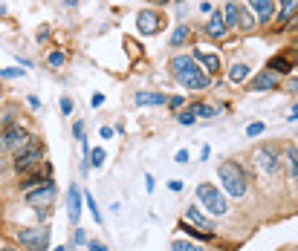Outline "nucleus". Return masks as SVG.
<instances>
[{"instance_id": "nucleus-40", "label": "nucleus", "mask_w": 298, "mask_h": 251, "mask_svg": "<svg viewBox=\"0 0 298 251\" xmlns=\"http://www.w3.org/2000/svg\"><path fill=\"white\" fill-rule=\"evenodd\" d=\"M46 35H49V29H46V26H44V29H38V41L44 43V41H46Z\"/></svg>"}, {"instance_id": "nucleus-12", "label": "nucleus", "mask_w": 298, "mask_h": 251, "mask_svg": "<svg viewBox=\"0 0 298 251\" xmlns=\"http://www.w3.org/2000/svg\"><path fill=\"white\" fill-rule=\"evenodd\" d=\"M226 18H223V12H211V18H208V23H206V35L208 38H223L226 35Z\"/></svg>"}, {"instance_id": "nucleus-22", "label": "nucleus", "mask_w": 298, "mask_h": 251, "mask_svg": "<svg viewBox=\"0 0 298 251\" xmlns=\"http://www.w3.org/2000/svg\"><path fill=\"white\" fill-rule=\"evenodd\" d=\"M191 110H194V116H203V119H211L217 110L211 107V104H206V101H197V104H191Z\"/></svg>"}, {"instance_id": "nucleus-17", "label": "nucleus", "mask_w": 298, "mask_h": 251, "mask_svg": "<svg viewBox=\"0 0 298 251\" xmlns=\"http://www.w3.org/2000/svg\"><path fill=\"white\" fill-rule=\"evenodd\" d=\"M287 165H290V182H298V150L287 145Z\"/></svg>"}, {"instance_id": "nucleus-10", "label": "nucleus", "mask_w": 298, "mask_h": 251, "mask_svg": "<svg viewBox=\"0 0 298 251\" xmlns=\"http://www.w3.org/2000/svg\"><path fill=\"white\" fill-rule=\"evenodd\" d=\"M67 217H69V222H78V217H81V190H78V185H69V196H67Z\"/></svg>"}, {"instance_id": "nucleus-41", "label": "nucleus", "mask_w": 298, "mask_h": 251, "mask_svg": "<svg viewBox=\"0 0 298 251\" xmlns=\"http://www.w3.org/2000/svg\"><path fill=\"white\" fill-rule=\"evenodd\" d=\"M101 139H113V130L110 127H101Z\"/></svg>"}, {"instance_id": "nucleus-33", "label": "nucleus", "mask_w": 298, "mask_h": 251, "mask_svg": "<svg viewBox=\"0 0 298 251\" xmlns=\"http://www.w3.org/2000/svg\"><path fill=\"white\" fill-rule=\"evenodd\" d=\"M72 133H75V139H78V142H84V122H75Z\"/></svg>"}, {"instance_id": "nucleus-3", "label": "nucleus", "mask_w": 298, "mask_h": 251, "mask_svg": "<svg viewBox=\"0 0 298 251\" xmlns=\"http://www.w3.org/2000/svg\"><path fill=\"white\" fill-rule=\"evenodd\" d=\"M217 176H220V182H223V188L229 196H243L246 193V176H243V170L234 165V162H223L220 167H217Z\"/></svg>"}, {"instance_id": "nucleus-39", "label": "nucleus", "mask_w": 298, "mask_h": 251, "mask_svg": "<svg viewBox=\"0 0 298 251\" xmlns=\"http://www.w3.org/2000/svg\"><path fill=\"white\" fill-rule=\"evenodd\" d=\"M168 188H171V190H183V182H180V179H171V182H168Z\"/></svg>"}, {"instance_id": "nucleus-38", "label": "nucleus", "mask_w": 298, "mask_h": 251, "mask_svg": "<svg viewBox=\"0 0 298 251\" xmlns=\"http://www.w3.org/2000/svg\"><path fill=\"white\" fill-rule=\"evenodd\" d=\"M75 243H87V234L81 228H75Z\"/></svg>"}, {"instance_id": "nucleus-20", "label": "nucleus", "mask_w": 298, "mask_h": 251, "mask_svg": "<svg viewBox=\"0 0 298 251\" xmlns=\"http://www.w3.org/2000/svg\"><path fill=\"white\" fill-rule=\"evenodd\" d=\"M246 75H249V66H246V63H232V69H229V81H232V84L243 81Z\"/></svg>"}, {"instance_id": "nucleus-23", "label": "nucleus", "mask_w": 298, "mask_h": 251, "mask_svg": "<svg viewBox=\"0 0 298 251\" xmlns=\"http://www.w3.org/2000/svg\"><path fill=\"white\" fill-rule=\"evenodd\" d=\"M269 69H272V72H278V75H284V72H290V61H287L284 55H278V58H272V61H269Z\"/></svg>"}, {"instance_id": "nucleus-37", "label": "nucleus", "mask_w": 298, "mask_h": 251, "mask_svg": "<svg viewBox=\"0 0 298 251\" xmlns=\"http://www.w3.org/2000/svg\"><path fill=\"white\" fill-rule=\"evenodd\" d=\"M90 104H93V107H101V104H104V95H101V93H96L93 98H90Z\"/></svg>"}, {"instance_id": "nucleus-30", "label": "nucleus", "mask_w": 298, "mask_h": 251, "mask_svg": "<svg viewBox=\"0 0 298 251\" xmlns=\"http://www.w3.org/2000/svg\"><path fill=\"white\" fill-rule=\"evenodd\" d=\"M72 110H75V104H72V98H67V95H61V113H64V116H69Z\"/></svg>"}, {"instance_id": "nucleus-5", "label": "nucleus", "mask_w": 298, "mask_h": 251, "mask_svg": "<svg viewBox=\"0 0 298 251\" xmlns=\"http://www.w3.org/2000/svg\"><path fill=\"white\" fill-rule=\"evenodd\" d=\"M197 199L208 208V214H214V217H223L226 211H229V202H226V196L220 193V190L214 188V185H208V182H203L197 185Z\"/></svg>"}, {"instance_id": "nucleus-13", "label": "nucleus", "mask_w": 298, "mask_h": 251, "mask_svg": "<svg viewBox=\"0 0 298 251\" xmlns=\"http://www.w3.org/2000/svg\"><path fill=\"white\" fill-rule=\"evenodd\" d=\"M249 9H252V15H255L261 23H266V21L275 15V3H272V0H249Z\"/></svg>"}, {"instance_id": "nucleus-14", "label": "nucleus", "mask_w": 298, "mask_h": 251, "mask_svg": "<svg viewBox=\"0 0 298 251\" xmlns=\"http://www.w3.org/2000/svg\"><path fill=\"white\" fill-rule=\"evenodd\" d=\"M133 101L139 107H160V104H168L165 93H151V90H142V93L133 95Z\"/></svg>"}, {"instance_id": "nucleus-35", "label": "nucleus", "mask_w": 298, "mask_h": 251, "mask_svg": "<svg viewBox=\"0 0 298 251\" xmlns=\"http://www.w3.org/2000/svg\"><path fill=\"white\" fill-rule=\"evenodd\" d=\"M168 107H171V110L183 107V95H174V98H168Z\"/></svg>"}, {"instance_id": "nucleus-43", "label": "nucleus", "mask_w": 298, "mask_h": 251, "mask_svg": "<svg viewBox=\"0 0 298 251\" xmlns=\"http://www.w3.org/2000/svg\"><path fill=\"white\" fill-rule=\"evenodd\" d=\"M290 119H293V122H296V119H298V104H296V107H293V116H290Z\"/></svg>"}, {"instance_id": "nucleus-6", "label": "nucleus", "mask_w": 298, "mask_h": 251, "mask_svg": "<svg viewBox=\"0 0 298 251\" xmlns=\"http://www.w3.org/2000/svg\"><path fill=\"white\" fill-rule=\"evenodd\" d=\"M18 243L26 251H46L49 246V228H21Z\"/></svg>"}, {"instance_id": "nucleus-4", "label": "nucleus", "mask_w": 298, "mask_h": 251, "mask_svg": "<svg viewBox=\"0 0 298 251\" xmlns=\"http://www.w3.org/2000/svg\"><path fill=\"white\" fill-rule=\"evenodd\" d=\"M29 142H32V136L21 125H9L0 130V150H6V153H21Z\"/></svg>"}, {"instance_id": "nucleus-45", "label": "nucleus", "mask_w": 298, "mask_h": 251, "mask_svg": "<svg viewBox=\"0 0 298 251\" xmlns=\"http://www.w3.org/2000/svg\"><path fill=\"white\" fill-rule=\"evenodd\" d=\"M0 251H18V249H9V246H3V249H0Z\"/></svg>"}, {"instance_id": "nucleus-36", "label": "nucleus", "mask_w": 298, "mask_h": 251, "mask_svg": "<svg viewBox=\"0 0 298 251\" xmlns=\"http://www.w3.org/2000/svg\"><path fill=\"white\" fill-rule=\"evenodd\" d=\"M188 162V150H177V165H185Z\"/></svg>"}, {"instance_id": "nucleus-1", "label": "nucleus", "mask_w": 298, "mask_h": 251, "mask_svg": "<svg viewBox=\"0 0 298 251\" xmlns=\"http://www.w3.org/2000/svg\"><path fill=\"white\" fill-rule=\"evenodd\" d=\"M168 66H171V75L188 90H206L211 84V75L194 61V55H174Z\"/></svg>"}, {"instance_id": "nucleus-18", "label": "nucleus", "mask_w": 298, "mask_h": 251, "mask_svg": "<svg viewBox=\"0 0 298 251\" xmlns=\"http://www.w3.org/2000/svg\"><path fill=\"white\" fill-rule=\"evenodd\" d=\"M298 9V0H284V6H281V15H278V26H287V21L296 15Z\"/></svg>"}, {"instance_id": "nucleus-8", "label": "nucleus", "mask_w": 298, "mask_h": 251, "mask_svg": "<svg viewBox=\"0 0 298 251\" xmlns=\"http://www.w3.org/2000/svg\"><path fill=\"white\" fill-rule=\"evenodd\" d=\"M52 199H55V185H52V179L44 182L41 188L26 190V205H32V208H46Z\"/></svg>"}, {"instance_id": "nucleus-48", "label": "nucleus", "mask_w": 298, "mask_h": 251, "mask_svg": "<svg viewBox=\"0 0 298 251\" xmlns=\"http://www.w3.org/2000/svg\"><path fill=\"white\" fill-rule=\"evenodd\" d=\"M0 93H3V90H0Z\"/></svg>"}, {"instance_id": "nucleus-34", "label": "nucleus", "mask_w": 298, "mask_h": 251, "mask_svg": "<svg viewBox=\"0 0 298 251\" xmlns=\"http://www.w3.org/2000/svg\"><path fill=\"white\" fill-rule=\"evenodd\" d=\"M87 249H90V251H107V246H104L101 240H90V243H87Z\"/></svg>"}, {"instance_id": "nucleus-31", "label": "nucleus", "mask_w": 298, "mask_h": 251, "mask_svg": "<svg viewBox=\"0 0 298 251\" xmlns=\"http://www.w3.org/2000/svg\"><path fill=\"white\" fill-rule=\"evenodd\" d=\"M87 208H90L93 220H96V222H101V214H99V208H96V199H93V196H87Z\"/></svg>"}, {"instance_id": "nucleus-27", "label": "nucleus", "mask_w": 298, "mask_h": 251, "mask_svg": "<svg viewBox=\"0 0 298 251\" xmlns=\"http://www.w3.org/2000/svg\"><path fill=\"white\" fill-rule=\"evenodd\" d=\"M23 75H26V69H15V66L0 69V78H23Z\"/></svg>"}, {"instance_id": "nucleus-32", "label": "nucleus", "mask_w": 298, "mask_h": 251, "mask_svg": "<svg viewBox=\"0 0 298 251\" xmlns=\"http://www.w3.org/2000/svg\"><path fill=\"white\" fill-rule=\"evenodd\" d=\"M261 133H264V125H261V122H255V125L246 127V136H252V139H255V136H261Z\"/></svg>"}, {"instance_id": "nucleus-25", "label": "nucleus", "mask_w": 298, "mask_h": 251, "mask_svg": "<svg viewBox=\"0 0 298 251\" xmlns=\"http://www.w3.org/2000/svg\"><path fill=\"white\" fill-rule=\"evenodd\" d=\"M171 251H203V249L194 246V243H185V240H174V243H171Z\"/></svg>"}, {"instance_id": "nucleus-28", "label": "nucleus", "mask_w": 298, "mask_h": 251, "mask_svg": "<svg viewBox=\"0 0 298 251\" xmlns=\"http://www.w3.org/2000/svg\"><path fill=\"white\" fill-rule=\"evenodd\" d=\"M104 156H107V153H104V150H101V147H96V150H93V153H90V162H93V167H101V165H104Z\"/></svg>"}, {"instance_id": "nucleus-46", "label": "nucleus", "mask_w": 298, "mask_h": 251, "mask_svg": "<svg viewBox=\"0 0 298 251\" xmlns=\"http://www.w3.org/2000/svg\"><path fill=\"white\" fill-rule=\"evenodd\" d=\"M55 251H72V249H64V246H58V249H55Z\"/></svg>"}, {"instance_id": "nucleus-19", "label": "nucleus", "mask_w": 298, "mask_h": 251, "mask_svg": "<svg viewBox=\"0 0 298 251\" xmlns=\"http://www.w3.org/2000/svg\"><path fill=\"white\" fill-rule=\"evenodd\" d=\"M237 12H240V6L229 0L226 3V9H223V18H226V26H237Z\"/></svg>"}, {"instance_id": "nucleus-24", "label": "nucleus", "mask_w": 298, "mask_h": 251, "mask_svg": "<svg viewBox=\"0 0 298 251\" xmlns=\"http://www.w3.org/2000/svg\"><path fill=\"white\" fill-rule=\"evenodd\" d=\"M237 26H240V29H252V26H255V15H249V12H237Z\"/></svg>"}, {"instance_id": "nucleus-9", "label": "nucleus", "mask_w": 298, "mask_h": 251, "mask_svg": "<svg viewBox=\"0 0 298 251\" xmlns=\"http://www.w3.org/2000/svg\"><path fill=\"white\" fill-rule=\"evenodd\" d=\"M255 162H258V167L269 173V176H275V173H281V162L275 156V150L272 147H258L255 150Z\"/></svg>"}, {"instance_id": "nucleus-42", "label": "nucleus", "mask_w": 298, "mask_h": 251, "mask_svg": "<svg viewBox=\"0 0 298 251\" xmlns=\"http://www.w3.org/2000/svg\"><path fill=\"white\" fill-rule=\"evenodd\" d=\"M26 101H29V107H35V110H38V107H41V101H38V98H35V95H29V98H26Z\"/></svg>"}, {"instance_id": "nucleus-26", "label": "nucleus", "mask_w": 298, "mask_h": 251, "mask_svg": "<svg viewBox=\"0 0 298 251\" xmlns=\"http://www.w3.org/2000/svg\"><path fill=\"white\" fill-rule=\"evenodd\" d=\"M177 122H180V125H194V122H197V116H194V110L188 107V110L177 113Z\"/></svg>"}, {"instance_id": "nucleus-16", "label": "nucleus", "mask_w": 298, "mask_h": 251, "mask_svg": "<svg viewBox=\"0 0 298 251\" xmlns=\"http://www.w3.org/2000/svg\"><path fill=\"white\" fill-rule=\"evenodd\" d=\"M185 217H188V222H194V225H197V228H203V231H214V225H211V220L200 214V208H197V205L185 208Z\"/></svg>"}, {"instance_id": "nucleus-11", "label": "nucleus", "mask_w": 298, "mask_h": 251, "mask_svg": "<svg viewBox=\"0 0 298 251\" xmlns=\"http://www.w3.org/2000/svg\"><path fill=\"white\" fill-rule=\"evenodd\" d=\"M194 61H197L200 66H203V69L208 72V75L220 69V58H217L214 52H208V49H194Z\"/></svg>"}, {"instance_id": "nucleus-2", "label": "nucleus", "mask_w": 298, "mask_h": 251, "mask_svg": "<svg viewBox=\"0 0 298 251\" xmlns=\"http://www.w3.org/2000/svg\"><path fill=\"white\" fill-rule=\"evenodd\" d=\"M41 162H44V145L38 142L32 136V142L21 150V153H15V162H12V167L18 170V173H32L41 167Z\"/></svg>"}, {"instance_id": "nucleus-7", "label": "nucleus", "mask_w": 298, "mask_h": 251, "mask_svg": "<svg viewBox=\"0 0 298 251\" xmlns=\"http://www.w3.org/2000/svg\"><path fill=\"white\" fill-rule=\"evenodd\" d=\"M136 26H139L142 35H157V32L165 26V18L160 12H154V9H142L136 15Z\"/></svg>"}, {"instance_id": "nucleus-29", "label": "nucleus", "mask_w": 298, "mask_h": 251, "mask_svg": "<svg viewBox=\"0 0 298 251\" xmlns=\"http://www.w3.org/2000/svg\"><path fill=\"white\" fill-rule=\"evenodd\" d=\"M46 61L52 63V66H64V52H49V55H46Z\"/></svg>"}, {"instance_id": "nucleus-21", "label": "nucleus", "mask_w": 298, "mask_h": 251, "mask_svg": "<svg viewBox=\"0 0 298 251\" xmlns=\"http://www.w3.org/2000/svg\"><path fill=\"white\" fill-rule=\"evenodd\" d=\"M185 38H188V26H185V23H180V26L174 29V35H171V46H183V43H185Z\"/></svg>"}, {"instance_id": "nucleus-44", "label": "nucleus", "mask_w": 298, "mask_h": 251, "mask_svg": "<svg viewBox=\"0 0 298 251\" xmlns=\"http://www.w3.org/2000/svg\"><path fill=\"white\" fill-rule=\"evenodd\" d=\"M151 3H157V6H165L168 0H151Z\"/></svg>"}, {"instance_id": "nucleus-15", "label": "nucleus", "mask_w": 298, "mask_h": 251, "mask_svg": "<svg viewBox=\"0 0 298 251\" xmlns=\"http://www.w3.org/2000/svg\"><path fill=\"white\" fill-rule=\"evenodd\" d=\"M278 72H272V69H264V72H258L255 75V81H252V90H275L278 87Z\"/></svg>"}, {"instance_id": "nucleus-47", "label": "nucleus", "mask_w": 298, "mask_h": 251, "mask_svg": "<svg viewBox=\"0 0 298 251\" xmlns=\"http://www.w3.org/2000/svg\"><path fill=\"white\" fill-rule=\"evenodd\" d=\"M3 12H6V6H3V3H0V15H3Z\"/></svg>"}]
</instances>
